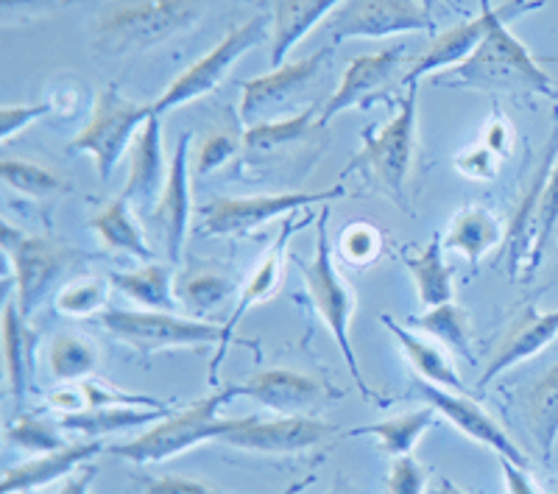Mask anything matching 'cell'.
I'll return each instance as SVG.
<instances>
[{"instance_id": "29", "label": "cell", "mask_w": 558, "mask_h": 494, "mask_svg": "<svg viewBox=\"0 0 558 494\" xmlns=\"http://www.w3.org/2000/svg\"><path fill=\"white\" fill-rule=\"evenodd\" d=\"M109 282L143 311L173 313L179 308V299L173 293V268L166 263L151 261L134 272H112Z\"/></svg>"}, {"instance_id": "10", "label": "cell", "mask_w": 558, "mask_h": 494, "mask_svg": "<svg viewBox=\"0 0 558 494\" xmlns=\"http://www.w3.org/2000/svg\"><path fill=\"white\" fill-rule=\"evenodd\" d=\"M343 184L336 182L324 191L302 193H271V196H235L213 198L198 209V232L202 234H248L266 227L279 216H288L293 209H305L311 204H327L343 196Z\"/></svg>"}, {"instance_id": "51", "label": "cell", "mask_w": 558, "mask_h": 494, "mask_svg": "<svg viewBox=\"0 0 558 494\" xmlns=\"http://www.w3.org/2000/svg\"><path fill=\"white\" fill-rule=\"evenodd\" d=\"M508 143H511V137H508L506 123H502L500 118H497V121L492 123V126H488V132H486V146L502 157V154L508 152Z\"/></svg>"}, {"instance_id": "54", "label": "cell", "mask_w": 558, "mask_h": 494, "mask_svg": "<svg viewBox=\"0 0 558 494\" xmlns=\"http://www.w3.org/2000/svg\"><path fill=\"white\" fill-rule=\"evenodd\" d=\"M418 3H422V7H425L427 12H433V7H436V0H418Z\"/></svg>"}, {"instance_id": "25", "label": "cell", "mask_w": 558, "mask_h": 494, "mask_svg": "<svg viewBox=\"0 0 558 494\" xmlns=\"http://www.w3.org/2000/svg\"><path fill=\"white\" fill-rule=\"evenodd\" d=\"M502 238H506V232H502V224L497 221L495 213L472 204V207H463L461 213L452 218L450 229H447L445 234V249L463 254V257L470 261L472 272L477 274L483 257H486Z\"/></svg>"}, {"instance_id": "19", "label": "cell", "mask_w": 558, "mask_h": 494, "mask_svg": "<svg viewBox=\"0 0 558 494\" xmlns=\"http://www.w3.org/2000/svg\"><path fill=\"white\" fill-rule=\"evenodd\" d=\"M241 397L257 399L260 406L277 417H305L330 397H341V391H330L322 381L302 374L296 369H266L252 374L243 386H238Z\"/></svg>"}, {"instance_id": "41", "label": "cell", "mask_w": 558, "mask_h": 494, "mask_svg": "<svg viewBox=\"0 0 558 494\" xmlns=\"http://www.w3.org/2000/svg\"><path fill=\"white\" fill-rule=\"evenodd\" d=\"M229 291H232V286H229V279H223L221 274L198 272V274H187V277L182 279V286H179V299H182L193 313H204L218 308V304L227 299Z\"/></svg>"}, {"instance_id": "15", "label": "cell", "mask_w": 558, "mask_h": 494, "mask_svg": "<svg viewBox=\"0 0 558 494\" xmlns=\"http://www.w3.org/2000/svg\"><path fill=\"white\" fill-rule=\"evenodd\" d=\"M330 436H336V425H327L316 417H246L243 425L227 433L221 442L246 453L286 456V453L311 450V447L327 442Z\"/></svg>"}, {"instance_id": "33", "label": "cell", "mask_w": 558, "mask_h": 494, "mask_svg": "<svg viewBox=\"0 0 558 494\" xmlns=\"http://www.w3.org/2000/svg\"><path fill=\"white\" fill-rule=\"evenodd\" d=\"M525 417L542 458L550 461L558 438V361L525 391Z\"/></svg>"}, {"instance_id": "21", "label": "cell", "mask_w": 558, "mask_h": 494, "mask_svg": "<svg viewBox=\"0 0 558 494\" xmlns=\"http://www.w3.org/2000/svg\"><path fill=\"white\" fill-rule=\"evenodd\" d=\"M558 159V129L553 132V140L547 143L542 162L533 173L527 191L522 193L520 207H517L511 227L506 232V252H508V277L511 279H527V268H531L533 243H536V218H539V198L545 191V182L550 177L553 165Z\"/></svg>"}, {"instance_id": "32", "label": "cell", "mask_w": 558, "mask_h": 494, "mask_svg": "<svg viewBox=\"0 0 558 494\" xmlns=\"http://www.w3.org/2000/svg\"><path fill=\"white\" fill-rule=\"evenodd\" d=\"M405 266L416 286L418 302L425 308L452 302V268L445 261V234L436 232L422 252L408 254Z\"/></svg>"}, {"instance_id": "27", "label": "cell", "mask_w": 558, "mask_h": 494, "mask_svg": "<svg viewBox=\"0 0 558 494\" xmlns=\"http://www.w3.org/2000/svg\"><path fill=\"white\" fill-rule=\"evenodd\" d=\"M316 115L322 112H313V107H307L302 112L291 115V118H282V121L246 129V134H243V152L252 159H263L277 152H286L291 146H299V143H307L311 137H322L324 126Z\"/></svg>"}, {"instance_id": "9", "label": "cell", "mask_w": 558, "mask_h": 494, "mask_svg": "<svg viewBox=\"0 0 558 494\" xmlns=\"http://www.w3.org/2000/svg\"><path fill=\"white\" fill-rule=\"evenodd\" d=\"M266 37H268V20L263 17V14H257V17L246 20V23L232 28V32H229L216 48H213V51L204 53L198 62H193L191 68L184 70L182 76H177L171 84H168L166 93L151 104L154 115L162 118V115L173 112V109L184 107V104L209 96V93H213V89L227 79L232 64H235L243 53L257 48Z\"/></svg>"}, {"instance_id": "34", "label": "cell", "mask_w": 558, "mask_h": 494, "mask_svg": "<svg viewBox=\"0 0 558 494\" xmlns=\"http://www.w3.org/2000/svg\"><path fill=\"white\" fill-rule=\"evenodd\" d=\"M436 408H416L411 413H402V417H391L386 422H377V425L368 427H355L349 431L347 436H375L380 442V450L388 458H402L411 456V450L416 447V442L425 436L427 427L436 422Z\"/></svg>"}, {"instance_id": "47", "label": "cell", "mask_w": 558, "mask_h": 494, "mask_svg": "<svg viewBox=\"0 0 558 494\" xmlns=\"http://www.w3.org/2000/svg\"><path fill=\"white\" fill-rule=\"evenodd\" d=\"M143 494H227L218 486L207 481H196V478H154L143 486Z\"/></svg>"}, {"instance_id": "20", "label": "cell", "mask_w": 558, "mask_h": 494, "mask_svg": "<svg viewBox=\"0 0 558 494\" xmlns=\"http://www.w3.org/2000/svg\"><path fill=\"white\" fill-rule=\"evenodd\" d=\"M558 336V311L542 313L536 304H525L508 329L500 336V344H497L495 356L486 363V372L481 374L477 381V388H486L488 383L500 377L502 372L514 369L517 363L527 361V358L539 356L542 349Z\"/></svg>"}, {"instance_id": "55", "label": "cell", "mask_w": 558, "mask_h": 494, "mask_svg": "<svg viewBox=\"0 0 558 494\" xmlns=\"http://www.w3.org/2000/svg\"><path fill=\"white\" fill-rule=\"evenodd\" d=\"M553 494H558V489H556V492H553Z\"/></svg>"}, {"instance_id": "18", "label": "cell", "mask_w": 558, "mask_h": 494, "mask_svg": "<svg viewBox=\"0 0 558 494\" xmlns=\"http://www.w3.org/2000/svg\"><path fill=\"white\" fill-rule=\"evenodd\" d=\"M416 388L422 391V397L427 399V406L436 408L438 413H445L450 419L452 425L463 433V436H470L472 442L483 444L488 450H495L500 458H508V461H514L517 467L527 469V456L514 444V438L508 436L506 431L500 427L495 417H488L481 406H477L475 399L463 397V394L450 391V388L433 386V383H416Z\"/></svg>"}, {"instance_id": "6", "label": "cell", "mask_w": 558, "mask_h": 494, "mask_svg": "<svg viewBox=\"0 0 558 494\" xmlns=\"http://www.w3.org/2000/svg\"><path fill=\"white\" fill-rule=\"evenodd\" d=\"M154 115L151 104H137L121 96L118 84H107L96 96L87 126L68 143L70 154H87L101 179H109L114 165L134 146V137Z\"/></svg>"}, {"instance_id": "26", "label": "cell", "mask_w": 558, "mask_h": 494, "mask_svg": "<svg viewBox=\"0 0 558 494\" xmlns=\"http://www.w3.org/2000/svg\"><path fill=\"white\" fill-rule=\"evenodd\" d=\"M380 324L397 338L400 349L405 352L408 363H411L413 372H416L422 381L433 383V386L450 388V391L456 394H463L461 374L456 372V363H452V358L447 356L445 349H438L436 344L425 341V338L413 336L411 329L397 324L391 316H380Z\"/></svg>"}, {"instance_id": "7", "label": "cell", "mask_w": 558, "mask_h": 494, "mask_svg": "<svg viewBox=\"0 0 558 494\" xmlns=\"http://www.w3.org/2000/svg\"><path fill=\"white\" fill-rule=\"evenodd\" d=\"M107 333L121 344L132 347L137 356L148 358L162 349H184V347H221L223 324L202 322V318H184L166 311H121V308H107L98 316Z\"/></svg>"}, {"instance_id": "53", "label": "cell", "mask_w": 558, "mask_h": 494, "mask_svg": "<svg viewBox=\"0 0 558 494\" xmlns=\"http://www.w3.org/2000/svg\"><path fill=\"white\" fill-rule=\"evenodd\" d=\"M313 483H316V475H313V472H311V475H305V478H302V481L291 483V486H286L279 494H299V492H305L307 486H313Z\"/></svg>"}, {"instance_id": "43", "label": "cell", "mask_w": 558, "mask_h": 494, "mask_svg": "<svg viewBox=\"0 0 558 494\" xmlns=\"http://www.w3.org/2000/svg\"><path fill=\"white\" fill-rule=\"evenodd\" d=\"M241 148H243V143L238 140V134L213 132L207 140H204L202 148H198L196 168H193V173H198V177H207V173H213L216 168H221L223 162H229V159L235 157Z\"/></svg>"}, {"instance_id": "44", "label": "cell", "mask_w": 558, "mask_h": 494, "mask_svg": "<svg viewBox=\"0 0 558 494\" xmlns=\"http://www.w3.org/2000/svg\"><path fill=\"white\" fill-rule=\"evenodd\" d=\"M388 494H425L427 469L411 456L393 458L386 481Z\"/></svg>"}, {"instance_id": "17", "label": "cell", "mask_w": 558, "mask_h": 494, "mask_svg": "<svg viewBox=\"0 0 558 494\" xmlns=\"http://www.w3.org/2000/svg\"><path fill=\"white\" fill-rule=\"evenodd\" d=\"M191 140L193 134L184 132L177 143V152L171 157V171H168L166 191L159 196L157 209L151 213V224L157 227L159 241L166 246L168 261L177 266L182 261L184 252V238L191 229Z\"/></svg>"}, {"instance_id": "22", "label": "cell", "mask_w": 558, "mask_h": 494, "mask_svg": "<svg viewBox=\"0 0 558 494\" xmlns=\"http://www.w3.org/2000/svg\"><path fill=\"white\" fill-rule=\"evenodd\" d=\"M168 171H171V162H166V152H162V123H159L157 115H151L146 126L140 129V134L134 137L129 179L121 196L137 209L148 213L151 204H157L166 191Z\"/></svg>"}, {"instance_id": "40", "label": "cell", "mask_w": 558, "mask_h": 494, "mask_svg": "<svg viewBox=\"0 0 558 494\" xmlns=\"http://www.w3.org/2000/svg\"><path fill=\"white\" fill-rule=\"evenodd\" d=\"M558 229V162L553 165L550 177L545 182V191L539 198V218H536V243H533V257L531 268H527V279L533 277V272L542 266L547 249H550L553 238H556Z\"/></svg>"}, {"instance_id": "23", "label": "cell", "mask_w": 558, "mask_h": 494, "mask_svg": "<svg viewBox=\"0 0 558 494\" xmlns=\"http://www.w3.org/2000/svg\"><path fill=\"white\" fill-rule=\"evenodd\" d=\"M104 450L101 438H93V442L84 444H68L62 450L45 453V456H37L34 461L20 463V467L9 469L3 475V486H0V494H20V492H32V489L48 486V483H57L59 478L70 475L73 469L84 467L89 458H96L98 453Z\"/></svg>"}, {"instance_id": "12", "label": "cell", "mask_w": 558, "mask_h": 494, "mask_svg": "<svg viewBox=\"0 0 558 494\" xmlns=\"http://www.w3.org/2000/svg\"><path fill=\"white\" fill-rule=\"evenodd\" d=\"M413 32H436V20L418 0H343L330 14V37L336 45Z\"/></svg>"}, {"instance_id": "52", "label": "cell", "mask_w": 558, "mask_h": 494, "mask_svg": "<svg viewBox=\"0 0 558 494\" xmlns=\"http://www.w3.org/2000/svg\"><path fill=\"white\" fill-rule=\"evenodd\" d=\"M430 494H470V492H463L461 486H456V483H452L450 478H438V481L433 483Z\"/></svg>"}, {"instance_id": "5", "label": "cell", "mask_w": 558, "mask_h": 494, "mask_svg": "<svg viewBox=\"0 0 558 494\" xmlns=\"http://www.w3.org/2000/svg\"><path fill=\"white\" fill-rule=\"evenodd\" d=\"M316 227V254L313 261L299 263L302 268V277H305L307 297H311V304L316 308V313L322 316V322L327 324L330 336L336 338L338 349H341L343 363H347L349 374L355 377L357 386H361L363 397H372V388L363 381V372L357 366L355 347H352V338H349V324H352V316H355V293L352 288L343 282V277L336 268V257H332V243H330V207L324 204L322 213H318V221L313 224Z\"/></svg>"}, {"instance_id": "14", "label": "cell", "mask_w": 558, "mask_h": 494, "mask_svg": "<svg viewBox=\"0 0 558 494\" xmlns=\"http://www.w3.org/2000/svg\"><path fill=\"white\" fill-rule=\"evenodd\" d=\"M408 57H411L408 45H391V48L380 53H366V57L352 59L347 70H343L338 89L330 96V101L322 107V115H318L322 126H327L343 109L363 107L375 96L391 89L397 82L402 87V79H405V73L413 64Z\"/></svg>"}, {"instance_id": "28", "label": "cell", "mask_w": 558, "mask_h": 494, "mask_svg": "<svg viewBox=\"0 0 558 494\" xmlns=\"http://www.w3.org/2000/svg\"><path fill=\"white\" fill-rule=\"evenodd\" d=\"M166 417H171V408H140V406H101L84 408V411L64 413L62 427L73 433H82L89 438H101L114 431H129V427L157 425Z\"/></svg>"}, {"instance_id": "13", "label": "cell", "mask_w": 558, "mask_h": 494, "mask_svg": "<svg viewBox=\"0 0 558 494\" xmlns=\"http://www.w3.org/2000/svg\"><path fill=\"white\" fill-rule=\"evenodd\" d=\"M330 59L332 48H322V51L299 59V62H288L282 64V68H274L266 76L243 82L241 107H238L243 126L252 129L260 126V123H271L274 115L282 112L293 98L302 96V93L322 76Z\"/></svg>"}, {"instance_id": "35", "label": "cell", "mask_w": 558, "mask_h": 494, "mask_svg": "<svg viewBox=\"0 0 558 494\" xmlns=\"http://www.w3.org/2000/svg\"><path fill=\"white\" fill-rule=\"evenodd\" d=\"M405 324L408 327L425 329L427 336L438 338V341L445 344L447 349H452V352H458V356L472 358L470 316L458 304H438V308H430L425 316H411Z\"/></svg>"}, {"instance_id": "48", "label": "cell", "mask_w": 558, "mask_h": 494, "mask_svg": "<svg viewBox=\"0 0 558 494\" xmlns=\"http://www.w3.org/2000/svg\"><path fill=\"white\" fill-rule=\"evenodd\" d=\"M64 0H0L3 20H28L34 14H48L62 7Z\"/></svg>"}, {"instance_id": "38", "label": "cell", "mask_w": 558, "mask_h": 494, "mask_svg": "<svg viewBox=\"0 0 558 494\" xmlns=\"http://www.w3.org/2000/svg\"><path fill=\"white\" fill-rule=\"evenodd\" d=\"M98 363L96 347L78 336H57L48 347V366H51L53 381H84L87 374H93Z\"/></svg>"}, {"instance_id": "2", "label": "cell", "mask_w": 558, "mask_h": 494, "mask_svg": "<svg viewBox=\"0 0 558 494\" xmlns=\"http://www.w3.org/2000/svg\"><path fill=\"white\" fill-rule=\"evenodd\" d=\"M204 14V0H109L98 12L93 43L104 57L151 51Z\"/></svg>"}, {"instance_id": "4", "label": "cell", "mask_w": 558, "mask_h": 494, "mask_svg": "<svg viewBox=\"0 0 558 494\" xmlns=\"http://www.w3.org/2000/svg\"><path fill=\"white\" fill-rule=\"evenodd\" d=\"M235 397H241L238 386L218 388L216 394L196 399L184 411L171 413L162 422H157L151 431H146L143 436L132 438L126 444H118L109 453L132 463H159L179 456V453H187L196 444L223 438L227 433L243 425V419H218V408Z\"/></svg>"}, {"instance_id": "16", "label": "cell", "mask_w": 558, "mask_h": 494, "mask_svg": "<svg viewBox=\"0 0 558 494\" xmlns=\"http://www.w3.org/2000/svg\"><path fill=\"white\" fill-rule=\"evenodd\" d=\"M318 218H313V213H305L302 218H293V221H288L286 227L279 229L277 241L271 243V249L266 252V257L260 261V266L254 268V274L248 277L246 286L241 288V293H238V302L235 308H232V313H229V318L223 322V338H221V347L216 349V358H213V363H209V383L216 386L218 383V366H221L223 356H227V347H229V338L235 336L238 324L243 322V316H246L248 311H252L254 304H263L268 302V299L277 293L279 288V279H282V261H286V249L291 246V238L296 232H302V229L307 227V224H316Z\"/></svg>"}, {"instance_id": "39", "label": "cell", "mask_w": 558, "mask_h": 494, "mask_svg": "<svg viewBox=\"0 0 558 494\" xmlns=\"http://www.w3.org/2000/svg\"><path fill=\"white\" fill-rule=\"evenodd\" d=\"M338 254L349 266H372L383 254V232L368 221H352L338 234Z\"/></svg>"}, {"instance_id": "45", "label": "cell", "mask_w": 558, "mask_h": 494, "mask_svg": "<svg viewBox=\"0 0 558 494\" xmlns=\"http://www.w3.org/2000/svg\"><path fill=\"white\" fill-rule=\"evenodd\" d=\"M497 165H500V154L492 152L486 143L456 157L458 171L466 179H475V182H492L497 177Z\"/></svg>"}, {"instance_id": "46", "label": "cell", "mask_w": 558, "mask_h": 494, "mask_svg": "<svg viewBox=\"0 0 558 494\" xmlns=\"http://www.w3.org/2000/svg\"><path fill=\"white\" fill-rule=\"evenodd\" d=\"M53 112V101H39V104H17V107H3L0 109V140L9 143L20 129H26L43 115Z\"/></svg>"}, {"instance_id": "3", "label": "cell", "mask_w": 558, "mask_h": 494, "mask_svg": "<svg viewBox=\"0 0 558 494\" xmlns=\"http://www.w3.org/2000/svg\"><path fill=\"white\" fill-rule=\"evenodd\" d=\"M416 104L418 84H411L405 87V96L400 98V107L391 121H386L383 126H368L363 132L361 152L349 159L338 182L352 173H363L402 207L408 173H411L413 154H416Z\"/></svg>"}, {"instance_id": "50", "label": "cell", "mask_w": 558, "mask_h": 494, "mask_svg": "<svg viewBox=\"0 0 558 494\" xmlns=\"http://www.w3.org/2000/svg\"><path fill=\"white\" fill-rule=\"evenodd\" d=\"M98 469L96 467H82L73 478H68V483H64L62 489H59L57 494H89V489H93V481H96Z\"/></svg>"}, {"instance_id": "49", "label": "cell", "mask_w": 558, "mask_h": 494, "mask_svg": "<svg viewBox=\"0 0 558 494\" xmlns=\"http://www.w3.org/2000/svg\"><path fill=\"white\" fill-rule=\"evenodd\" d=\"M500 467H502V478H506L508 494H539V489L533 486L531 478L525 475V469L517 467L514 461L500 458Z\"/></svg>"}, {"instance_id": "31", "label": "cell", "mask_w": 558, "mask_h": 494, "mask_svg": "<svg viewBox=\"0 0 558 494\" xmlns=\"http://www.w3.org/2000/svg\"><path fill=\"white\" fill-rule=\"evenodd\" d=\"M93 232L98 234V241L104 243V249H112V252H126L132 257L143 263L154 261V252L148 246L146 234L140 229V224L134 221L129 202L123 196L112 198L109 204H104L98 209L93 221H89Z\"/></svg>"}, {"instance_id": "37", "label": "cell", "mask_w": 558, "mask_h": 494, "mask_svg": "<svg viewBox=\"0 0 558 494\" xmlns=\"http://www.w3.org/2000/svg\"><path fill=\"white\" fill-rule=\"evenodd\" d=\"M109 288L112 282L101 277H78L70 279L68 286L59 288V293L53 297V308H57L62 316L70 318H89L101 316L109 304Z\"/></svg>"}, {"instance_id": "30", "label": "cell", "mask_w": 558, "mask_h": 494, "mask_svg": "<svg viewBox=\"0 0 558 494\" xmlns=\"http://www.w3.org/2000/svg\"><path fill=\"white\" fill-rule=\"evenodd\" d=\"M32 352H34V333L28 327L26 316L20 311V304L9 299L3 308V361H7V383L14 402H23L28 381H32Z\"/></svg>"}, {"instance_id": "24", "label": "cell", "mask_w": 558, "mask_h": 494, "mask_svg": "<svg viewBox=\"0 0 558 494\" xmlns=\"http://www.w3.org/2000/svg\"><path fill=\"white\" fill-rule=\"evenodd\" d=\"M341 3L343 0H274L271 51H268L271 70L282 68L288 53L311 34V28L336 12Z\"/></svg>"}, {"instance_id": "11", "label": "cell", "mask_w": 558, "mask_h": 494, "mask_svg": "<svg viewBox=\"0 0 558 494\" xmlns=\"http://www.w3.org/2000/svg\"><path fill=\"white\" fill-rule=\"evenodd\" d=\"M545 9V0H506L500 7H492V0H481V14L470 23H461L456 28H447L445 34H436L433 43L427 45V51L411 64V70L402 79V87L418 84V79L436 70L458 68L461 62L477 51V45L483 43L497 20H517L527 12H539Z\"/></svg>"}, {"instance_id": "42", "label": "cell", "mask_w": 558, "mask_h": 494, "mask_svg": "<svg viewBox=\"0 0 558 494\" xmlns=\"http://www.w3.org/2000/svg\"><path fill=\"white\" fill-rule=\"evenodd\" d=\"M7 442L12 444V447H17V450L39 453V456L68 447V442L59 436L57 427L45 425L43 419L37 417H20L14 425H9Z\"/></svg>"}, {"instance_id": "1", "label": "cell", "mask_w": 558, "mask_h": 494, "mask_svg": "<svg viewBox=\"0 0 558 494\" xmlns=\"http://www.w3.org/2000/svg\"><path fill=\"white\" fill-rule=\"evenodd\" d=\"M508 23L511 20H497L466 62L438 73V87L481 89L502 96H545L558 101V82L533 59L525 43L508 32Z\"/></svg>"}, {"instance_id": "36", "label": "cell", "mask_w": 558, "mask_h": 494, "mask_svg": "<svg viewBox=\"0 0 558 494\" xmlns=\"http://www.w3.org/2000/svg\"><path fill=\"white\" fill-rule=\"evenodd\" d=\"M0 177H3V182H7L12 191L32 198H48L57 196V193L70 191V184L64 182V177H59L57 171L45 168V165L32 162V159L7 157L0 162Z\"/></svg>"}, {"instance_id": "8", "label": "cell", "mask_w": 558, "mask_h": 494, "mask_svg": "<svg viewBox=\"0 0 558 494\" xmlns=\"http://www.w3.org/2000/svg\"><path fill=\"white\" fill-rule=\"evenodd\" d=\"M0 243L12 263L14 282H17V304L23 316H32L51 291L53 282L64 272L84 263V254L76 246L57 241V238H43V234H23L12 224L0 227Z\"/></svg>"}]
</instances>
